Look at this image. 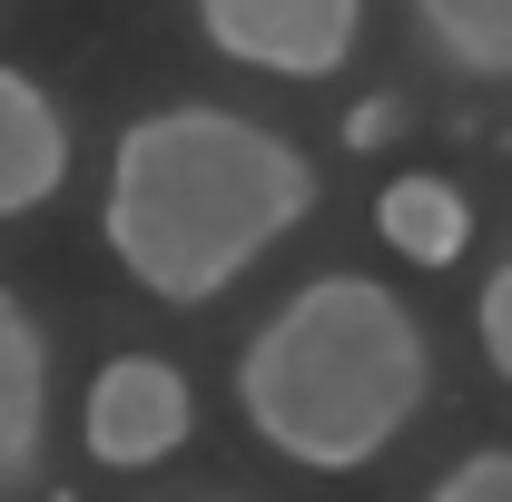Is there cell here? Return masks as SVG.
<instances>
[{
    "mask_svg": "<svg viewBox=\"0 0 512 502\" xmlns=\"http://www.w3.org/2000/svg\"><path fill=\"white\" fill-rule=\"evenodd\" d=\"M79 434H89V453H99L109 473H148V463H168V453L197 434V394H188V375H178L168 355H109V365L89 375Z\"/></svg>",
    "mask_w": 512,
    "mask_h": 502,
    "instance_id": "4",
    "label": "cell"
},
{
    "mask_svg": "<svg viewBox=\"0 0 512 502\" xmlns=\"http://www.w3.org/2000/svg\"><path fill=\"white\" fill-rule=\"evenodd\" d=\"M473 335H483V365L512 384V256L483 276V296H473Z\"/></svg>",
    "mask_w": 512,
    "mask_h": 502,
    "instance_id": "10",
    "label": "cell"
},
{
    "mask_svg": "<svg viewBox=\"0 0 512 502\" xmlns=\"http://www.w3.org/2000/svg\"><path fill=\"white\" fill-rule=\"evenodd\" d=\"M394 128H404V109H394V99H355V109H345V148H384Z\"/></svg>",
    "mask_w": 512,
    "mask_h": 502,
    "instance_id": "11",
    "label": "cell"
},
{
    "mask_svg": "<svg viewBox=\"0 0 512 502\" xmlns=\"http://www.w3.org/2000/svg\"><path fill=\"white\" fill-rule=\"evenodd\" d=\"M316 217V168L286 128L247 109H148L109 148V197L99 227L109 256L158 296V306H207L247 276L266 247H286Z\"/></svg>",
    "mask_w": 512,
    "mask_h": 502,
    "instance_id": "1",
    "label": "cell"
},
{
    "mask_svg": "<svg viewBox=\"0 0 512 502\" xmlns=\"http://www.w3.org/2000/svg\"><path fill=\"white\" fill-rule=\"evenodd\" d=\"M207 502H237V493H207Z\"/></svg>",
    "mask_w": 512,
    "mask_h": 502,
    "instance_id": "12",
    "label": "cell"
},
{
    "mask_svg": "<svg viewBox=\"0 0 512 502\" xmlns=\"http://www.w3.org/2000/svg\"><path fill=\"white\" fill-rule=\"evenodd\" d=\"M375 227L394 256H414V266H453L463 256V237H473V207H463V188H444V178H394V188L375 197Z\"/></svg>",
    "mask_w": 512,
    "mask_h": 502,
    "instance_id": "7",
    "label": "cell"
},
{
    "mask_svg": "<svg viewBox=\"0 0 512 502\" xmlns=\"http://www.w3.org/2000/svg\"><path fill=\"white\" fill-rule=\"evenodd\" d=\"M40 443H50V335L0 286V493L30 483Z\"/></svg>",
    "mask_w": 512,
    "mask_h": 502,
    "instance_id": "6",
    "label": "cell"
},
{
    "mask_svg": "<svg viewBox=\"0 0 512 502\" xmlns=\"http://www.w3.org/2000/svg\"><path fill=\"white\" fill-rule=\"evenodd\" d=\"M424 40L473 79H512V0H414Z\"/></svg>",
    "mask_w": 512,
    "mask_h": 502,
    "instance_id": "8",
    "label": "cell"
},
{
    "mask_svg": "<svg viewBox=\"0 0 512 502\" xmlns=\"http://www.w3.org/2000/svg\"><path fill=\"white\" fill-rule=\"evenodd\" d=\"M197 30L266 79H335L365 40V0H197Z\"/></svg>",
    "mask_w": 512,
    "mask_h": 502,
    "instance_id": "3",
    "label": "cell"
},
{
    "mask_svg": "<svg viewBox=\"0 0 512 502\" xmlns=\"http://www.w3.org/2000/svg\"><path fill=\"white\" fill-rule=\"evenodd\" d=\"M69 188V119L30 69H0V217H40Z\"/></svg>",
    "mask_w": 512,
    "mask_h": 502,
    "instance_id": "5",
    "label": "cell"
},
{
    "mask_svg": "<svg viewBox=\"0 0 512 502\" xmlns=\"http://www.w3.org/2000/svg\"><path fill=\"white\" fill-rule=\"evenodd\" d=\"M424 502H512V443H483V453H463L444 483Z\"/></svg>",
    "mask_w": 512,
    "mask_h": 502,
    "instance_id": "9",
    "label": "cell"
},
{
    "mask_svg": "<svg viewBox=\"0 0 512 502\" xmlns=\"http://www.w3.org/2000/svg\"><path fill=\"white\" fill-rule=\"evenodd\" d=\"M434 394V345L375 276H316L237 355V404L296 473H365Z\"/></svg>",
    "mask_w": 512,
    "mask_h": 502,
    "instance_id": "2",
    "label": "cell"
}]
</instances>
